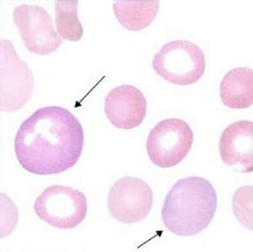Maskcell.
<instances>
[{
  "label": "cell",
  "instance_id": "obj_13",
  "mask_svg": "<svg viewBox=\"0 0 253 252\" xmlns=\"http://www.w3.org/2000/svg\"><path fill=\"white\" fill-rule=\"evenodd\" d=\"M78 0L55 2V24L59 36L70 42H78L84 36V27L78 16Z\"/></svg>",
  "mask_w": 253,
  "mask_h": 252
},
{
  "label": "cell",
  "instance_id": "obj_7",
  "mask_svg": "<svg viewBox=\"0 0 253 252\" xmlns=\"http://www.w3.org/2000/svg\"><path fill=\"white\" fill-rule=\"evenodd\" d=\"M153 204L152 189L136 177L120 178L107 196V209L111 215L124 224L141 222L149 215Z\"/></svg>",
  "mask_w": 253,
  "mask_h": 252
},
{
  "label": "cell",
  "instance_id": "obj_10",
  "mask_svg": "<svg viewBox=\"0 0 253 252\" xmlns=\"http://www.w3.org/2000/svg\"><path fill=\"white\" fill-rule=\"evenodd\" d=\"M219 153L224 164L234 171H253V122L240 120L224 129L219 141Z\"/></svg>",
  "mask_w": 253,
  "mask_h": 252
},
{
  "label": "cell",
  "instance_id": "obj_1",
  "mask_svg": "<svg viewBox=\"0 0 253 252\" xmlns=\"http://www.w3.org/2000/svg\"><path fill=\"white\" fill-rule=\"evenodd\" d=\"M84 147L79 120L64 107L40 108L20 126L15 153L22 168L32 174L55 175L78 163Z\"/></svg>",
  "mask_w": 253,
  "mask_h": 252
},
{
  "label": "cell",
  "instance_id": "obj_6",
  "mask_svg": "<svg viewBox=\"0 0 253 252\" xmlns=\"http://www.w3.org/2000/svg\"><path fill=\"white\" fill-rule=\"evenodd\" d=\"M193 140V131L185 121L168 119L150 130L146 142L147 153L156 167L173 168L187 156Z\"/></svg>",
  "mask_w": 253,
  "mask_h": 252
},
{
  "label": "cell",
  "instance_id": "obj_2",
  "mask_svg": "<svg viewBox=\"0 0 253 252\" xmlns=\"http://www.w3.org/2000/svg\"><path fill=\"white\" fill-rule=\"evenodd\" d=\"M217 209V195L206 178L179 179L166 196L162 218L176 236L192 237L208 228Z\"/></svg>",
  "mask_w": 253,
  "mask_h": 252
},
{
  "label": "cell",
  "instance_id": "obj_11",
  "mask_svg": "<svg viewBox=\"0 0 253 252\" xmlns=\"http://www.w3.org/2000/svg\"><path fill=\"white\" fill-rule=\"evenodd\" d=\"M222 103L232 109H246L253 104V71L239 67L228 71L220 85Z\"/></svg>",
  "mask_w": 253,
  "mask_h": 252
},
{
  "label": "cell",
  "instance_id": "obj_4",
  "mask_svg": "<svg viewBox=\"0 0 253 252\" xmlns=\"http://www.w3.org/2000/svg\"><path fill=\"white\" fill-rule=\"evenodd\" d=\"M34 210L41 220L59 229H73L85 220L88 204L85 195L65 185L45 188L36 198Z\"/></svg>",
  "mask_w": 253,
  "mask_h": 252
},
{
  "label": "cell",
  "instance_id": "obj_14",
  "mask_svg": "<svg viewBox=\"0 0 253 252\" xmlns=\"http://www.w3.org/2000/svg\"><path fill=\"white\" fill-rule=\"evenodd\" d=\"M233 211L240 224L253 230V186H242L233 197Z\"/></svg>",
  "mask_w": 253,
  "mask_h": 252
},
{
  "label": "cell",
  "instance_id": "obj_8",
  "mask_svg": "<svg viewBox=\"0 0 253 252\" xmlns=\"http://www.w3.org/2000/svg\"><path fill=\"white\" fill-rule=\"evenodd\" d=\"M13 21L23 44L30 52L48 55L57 51L63 43L54 29L52 16L42 7L18 5L13 11Z\"/></svg>",
  "mask_w": 253,
  "mask_h": 252
},
{
  "label": "cell",
  "instance_id": "obj_5",
  "mask_svg": "<svg viewBox=\"0 0 253 252\" xmlns=\"http://www.w3.org/2000/svg\"><path fill=\"white\" fill-rule=\"evenodd\" d=\"M34 76L16 53L12 42L0 41V110L22 109L32 95Z\"/></svg>",
  "mask_w": 253,
  "mask_h": 252
},
{
  "label": "cell",
  "instance_id": "obj_9",
  "mask_svg": "<svg viewBox=\"0 0 253 252\" xmlns=\"http://www.w3.org/2000/svg\"><path fill=\"white\" fill-rule=\"evenodd\" d=\"M146 99L137 87L120 85L105 99V113L118 129H131L143 123L147 114Z\"/></svg>",
  "mask_w": 253,
  "mask_h": 252
},
{
  "label": "cell",
  "instance_id": "obj_12",
  "mask_svg": "<svg viewBox=\"0 0 253 252\" xmlns=\"http://www.w3.org/2000/svg\"><path fill=\"white\" fill-rule=\"evenodd\" d=\"M159 6L157 0L116 1L113 4L120 24L129 31H140L149 27L157 16Z\"/></svg>",
  "mask_w": 253,
  "mask_h": 252
},
{
  "label": "cell",
  "instance_id": "obj_3",
  "mask_svg": "<svg viewBox=\"0 0 253 252\" xmlns=\"http://www.w3.org/2000/svg\"><path fill=\"white\" fill-rule=\"evenodd\" d=\"M152 66L156 74L166 81L189 86L199 81L205 74V53L193 42L172 41L156 53Z\"/></svg>",
  "mask_w": 253,
  "mask_h": 252
}]
</instances>
